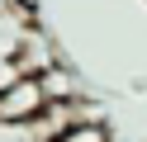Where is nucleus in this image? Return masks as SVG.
<instances>
[{
	"instance_id": "f257e3e1",
	"label": "nucleus",
	"mask_w": 147,
	"mask_h": 142,
	"mask_svg": "<svg viewBox=\"0 0 147 142\" xmlns=\"http://www.w3.org/2000/svg\"><path fill=\"white\" fill-rule=\"evenodd\" d=\"M48 109V90L38 76H19L10 90L0 95V123H19V118H38Z\"/></svg>"
},
{
	"instance_id": "f03ea898",
	"label": "nucleus",
	"mask_w": 147,
	"mask_h": 142,
	"mask_svg": "<svg viewBox=\"0 0 147 142\" xmlns=\"http://www.w3.org/2000/svg\"><path fill=\"white\" fill-rule=\"evenodd\" d=\"M33 9H24V5H14V9H5L0 14V62H19V52H24V43H29V33H33Z\"/></svg>"
},
{
	"instance_id": "7ed1b4c3",
	"label": "nucleus",
	"mask_w": 147,
	"mask_h": 142,
	"mask_svg": "<svg viewBox=\"0 0 147 142\" xmlns=\"http://www.w3.org/2000/svg\"><path fill=\"white\" fill-rule=\"evenodd\" d=\"M19 66H24L29 76H38V71H48V66H52V47H48V38H43L38 28H33V33H29V43H24Z\"/></svg>"
},
{
	"instance_id": "20e7f679",
	"label": "nucleus",
	"mask_w": 147,
	"mask_h": 142,
	"mask_svg": "<svg viewBox=\"0 0 147 142\" xmlns=\"http://www.w3.org/2000/svg\"><path fill=\"white\" fill-rule=\"evenodd\" d=\"M57 142H109V133H105V123H100L95 114H81L71 128L57 133Z\"/></svg>"
},
{
	"instance_id": "39448f33",
	"label": "nucleus",
	"mask_w": 147,
	"mask_h": 142,
	"mask_svg": "<svg viewBox=\"0 0 147 142\" xmlns=\"http://www.w3.org/2000/svg\"><path fill=\"white\" fill-rule=\"evenodd\" d=\"M43 90H48V104L52 100H71L76 95V81H71V71H62V66H48V71H38Z\"/></svg>"
},
{
	"instance_id": "423d86ee",
	"label": "nucleus",
	"mask_w": 147,
	"mask_h": 142,
	"mask_svg": "<svg viewBox=\"0 0 147 142\" xmlns=\"http://www.w3.org/2000/svg\"><path fill=\"white\" fill-rule=\"evenodd\" d=\"M19 76H29V71H24V66H19V62H0V95L10 90V85H14V81H19Z\"/></svg>"
},
{
	"instance_id": "0eeeda50",
	"label": "nucleus",
	"mask_w": 147,
	"mask_h": 142,
	"mask_svg": "<svg viewBox=\"0 0 147 142\" xmlns=\"http://www.w3.org/2000/svg\"><path fill=\"white\" fill-rule=\"evenodd\" d=\"M14 5H24V9H33V14H38V9H43V0H14Z\"/></svg>"
},
{
	"instance_id": "6e6552de",
	"label": "nucleus",
	"mask_w": 147,
	"mask_h": 142,
	"mask_svg": "<svg viewBox=\"0 0 147 142\" xmlns=\"http://www.w3.org/2000/svg\"><path fill=\"white\" fill-rule=\"evenodd\" d=\"M5 9H14V0H0V14H5Z\"/></svg>"
}]
</instances>
